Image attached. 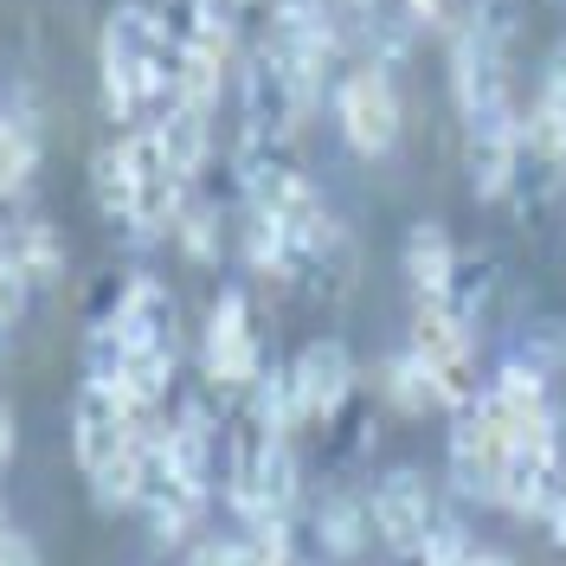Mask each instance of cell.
I'll return each mask as SVG.
<instances>
[{"label": "cell", "instance_id": "1", "mask_svg": "<svg viewBox=\"0 0 566 566\" xmlns=\"http://www.w3.org/2000/svg\"><path fill=\"white\" fill-rule=\"evenodd\" d=\"M180 45L161 0H116L97 27V91L116 129H136L175 104Z\"/></svg>", "mask_w": 566, "mask_h": 566}, {"label": "cell", "instance_id": "2", "mask_svg": "<svg viewBox=\"0 0 566 566\" xmlns=\"http://www.w3.org/2000/svg\"><path fill=\"white\" fill-rule=\"evenodd\" d=\"M283 290H303L316 303H342L360 283V245H354L348 219L310 187L296 207H283Z\"/></svg>", "mask_w": 566, "mask_h": 566}, {"label": "cell", "instance_id": "3", "mask_svg": "<svg viewBox=\"0 0 566 566\" xmlns=\"http://www.w3.org/2000/svg\"><path fill=\"white\" fill-rule=\"evenodd\" d=\"M328 116H335V136L348 155L360 161H387L399 136H406V97H399V77L374 59H348L342 77L328 84Z\"/></svg>", "mask_w": 566, "mask_h": 566}, {"label": "cell", "instance_id": "4", "mask_svg": "<svg viewBox=\"0 0 566 566\" xmlns=\"http://www.w3.org/2000/svg\"><path fill=\"white\" fill-rule=\"evenodd\" d=\"M406 348L419 354V367L431 374V387L444 399V412H458L470 399H483V360H476V328L463 316H451L444 303H412L406 322Z\"/></svg>", "mask_w": 566, "mask_h": 566}, {"label": "cell", "instance_id": "5", "mask_svg": "<svg viewBox=\"0 0 566 566\" xmlns=\"http://www.w3.org/2000/svg\"><path fill=\"white\" fill-rule=\"evenodd\" d=\"M264 367H271V354H264L258 316H251V296L239 290V283H226V290L212 296L207 322H200V374H207L212 392L239 399Z\"/></svg>", "mask_w": 566, "mask_h": 566}, {"label": "cell", "instance_id": "6", "mask_svg": "<svg viewBox=\"0 0 566 566\" xmlns=\"http://www.w3.org/2000/svg\"><path fill=\"white\" fill-rule=\"evenodd\" d=\"M226 104H232V142H296V129L310 123V109L290 91V77L251 39H245V52H239Z\"/></svg>", "mask_w": 566, "mask_h": 566}, {"label": "cell", "instance_id": "7", "mask_svg": "<svg viewBox=\"0 0 566 566\" xmlns=\"http://www.w3.org/2000/svg\"><path fill=\"white\" fill-rule=\"evenodd\" d=\"M515 451V431L495 419L483 399L451 412V451H444V483L463 502H495V476Z\"/></svg>", "mask_w": 566, "mask_h": 566}, {"label": "cell", "instance_id": "8", "mask_svg": "<svg viewBox=\"0 0 566 566\" xmlns=\"http://www.w3.org/2000/svg\"><path fill=\"white\" fill-rule=\"evenodd\" d=\"M367 515H374V534H380V554H419V541L444 515V502H438V483L419 463H392L367 490Z\"/></svg>", "mask_w": 566, "mask_h": 566}, {"label": "cell", "instance_id": "9", "mask_svg": "<svg viewBox=\"0 0 566 566\" xmlns=\"http://www.w3.org/2000/svg\"><path fill=\"white\" fill-rule=\"evenodd\" d=\"M283 374H290V392H296L303 424H316V431L335 419V412H348L354 392H360V367H354V348L342 342V335H316V342H303Z\"/></svg>", "mask_w": 566, "mask_h": 566}, {"label": "cell", "instance_id": "10", "mask_svg": "<svg viewBox=\"0 0 566 566\" xmlns=\"http://www.w3.org/2000/svg\"><path fill=\"white\" fill-rule=\"evenodd\" d=\"M316 180L296 161V142H232V193L245 212L296 207Z\"/></svg>", "mask_w": 566, "mask_h": 566}, {"label": "cell", "instance_id": "11", "mask_svg": "<svg viewBox=\"0 0 566 566\" xmlns=\"http://www.w3.org/2000/svg\"><path fill=\"white\" fill-rule=\"evenodd\" d=\"M560 495H566V444L560 438H522L502 463V476H495V509L541 522Z\"/></svg>", "mask_w": 566, "mask_h": 566}, {"label": "cell", "instance_id": "12", "mask_svg": "<svg viewBox=\"0 0 566 566\" xmlns=\"http://www.w3.org/2000/svg\"><path fill=\"white\" fill-rule=\"evenodd\" d=\"M303 541L310 554H322L328 566H367L380 554V534H374V515H367V495L354 490H328L310 502L303 515Z\"/></svg>", "mask_w": 566, "mask_h": 566}, {"label": "cell", "instance_id": "13", "mask_svg": "<svg viewBox=\"0 0 566 566\" xmlns=\"http://www.w3.org/2000/svg\"><path fill=\"white\" fill-rule=\"evenodd\" d=\"M502 207L515 212L528 232H541V219H547L554 207H566V155H560V148H541L534 136L515 142V161H509Z\"/></svg>", "mask_w": 566, "mask_h": 566}, {"label": "cell", "instance_id": "14", "mask_svg": "<svg viewBox=\"0 0 566 566\" xmlns=\"http://www.w3.org/2000/svg\"><path fill=\"white\" fill-rule=\"evenodd\" d=\"M212 123H219V116L187 109V104H168V109L148 116V129H155V142H161V155H168V168H175L180 187H200V180L219 168V136H212Z\"/></svg>", "mask_w": 566, "mask_h": 566}, {"label": "cell", "instance_id": "15", "mask_svg": "<svg viewBox=\"0 0 566 566\" xmlns=\"http://www.w3.org/2000/svg\"><path fill=\"white\" fill-rule=\"evenodd\" d=\"M406 290H412V303H444L451 296V277H458V239H451V226H438V219H412V232H406Z\"/></svg>", "mask_w": 566, "mask_h": 566}, {"label": "cell", "instance_id": "16", "mask_svg": "<svg viewBox=\"0 0 566 566\" xmlns=\"http://www.w3.org/2000/svg\"><path fill=\"white\" fill-rule=\"evenodd\" d=\"M175 387H180V342H142V348H129L123 380H116V392H123L129 406L161 412V406L175 399Z\"/></svg>", "mask_w": 566, "mask_h": 566}, {"label": "cell", "instance_id": "17", "mask_svg": "<svg viewBox=\"0 0 566 566\" xmlns=\"http://www.w3.org/2000/svg\"><path fill=\"white\" fill-rule=\"evenodd\" d=\"M168 239L180 245L187 264H219V258H226V207H219V193H212V175L180 200L175 232H168Z\"/></svg>", "mask_w": 566, "mask_h": 566}, {"label": "cell", "instance_id": "18", "mask_svg": "<svg viewBox=\"0 0 566 566\" xmlns=\"http://www.w3.org/2000/svg\"><path fill=\"white\" fill-rule=\"evenodd\" d=\"M91 200H97L109 232L129 239V219H136V175H129V148H123V136L97 142V155H91Z\"/></svg>", "mask_w": 566, "mask_h": 566}, {"label": "cell", "instance_id": "19", "mask_svg": "<svg viewBox=\"0 0 566 566\" xmlns=\"http://www.w3.org/2000/svg\"><path fill=\"white\" fill-rule=\"evenodd\" d=\"M380 412H399V419H431V412H444V399H438V387H431V374L419 367V354L399 348L380 360Z\"/></svg>", "mask_w": 566, "mask_h": 566}, {"label": "cell", "instance_id": "20", "mask_svg": "<svg viewBox=\"0 0 566 566\" xmlns=\"http://www.w3.org/2000/svg\"><path fill=\"white\" fill-rule=\"evenodd\" d=\"M495 296H502V271H495L490 251H463L458 258V277H451V296H444V310L463 316L470 328H483L495 310Z\"/></svg>", "mask_w": 566, "mask_h": 566}, {"label": "cell", "instance_id": "21", "mask_svg": "<svg viewBox=\"0 0 566 566\" xmlns=\"http://www.w3.org/2000/svg\"><path fill=\"white\" fill-rule=\"evenodd\" d=\"M39 175V129L0 109V200H20Z\"/></svg>", "mask_w": 566, "mask_h": 566}, {"label": "cell", "instance_id": "22", "mask_svg": "<svg viewBox=\"0 0 566 566\" xmlns=\"http://www.w3.org/2000/svg\"><path fill=\"white\" fill-rule=\"evenodd\" d=\"M528 13H534V0H470V7H463V20L483 39H495L502 52H515V45L528 39Z\"/></svg>", "mask_w": 566, "mask_h": 566}, {"label": "cell", "instance_id": "23", "mask_svg": "<svg viewBox=\"0 0 566 566\" xmlns=\"http://www.w3.org/2000/svg\"><path fill=\"white\" fill-rule=\"evenodd\" d=\"M470 554H476V534H470V522H463L458 509H444L431 522V534L419 541V566H463Z\"/></svg>", "mask_w": 566, "mask_h": 566}, {"label": "cell", "instance_id": "24", "mask_svg": "<svg viewBox=\"0 0 566 566\" xmlns=\"http://www.w3.org/2000/svg\"><path fill=\"white\" fill-rule=\"evenodd\" d=\"M399 7H406V20H412L419 33H438V27H451V20H458V7H451V0H399Z\"/></svg>", "mask_w": 566, "mask_h": 566}, {"label": "cell", "instance_id": "25", "mask_svg": "<svg viewBox=\"0 0 566 566\" xmlns=\"http://www.w3.org/2000/svg\"><path fill=\"white\" fill-rule=\"evenodd\" d=\"M0 566H39V541L27 528H7L0 534Z\"/></svg>", "mask_w": 566, "mask_h": 566}, {"label": "cell", "instance_id": "26", "mask_svg": "<svg viewBox=\"0 0 566 566\" xmlns=\"http://www.w3.org/2000/svg\"><path fill=\"white\" fill-rule=\"evenodd\" d=\"M13 444H20V424H13V406L0 399V470L13 463Z\"/></svg>", "mask_w": 566, "mask_h": 566}, {"label": "cell", "instance_id": "27", "mask_svg": "<svg viewBox=\"0 0 566 566\" xmlns=\"http://www.w3.org/2000/svg\"><path fill=\"white\" fill-rule=\"evenodd\" d=\"M541 528H547V541H554V547H566V495L547 509V515H541Z\"/></svg>", "mask_w": 566, "mask_h": 566}, {"label": "cell", "instance_id": "28", "mask_svg": "<svg viewBox=\"0 0 566 566\" xmlns=\"http://www.w3.org/2000/svg\"><path fill=\"white\" fill-rule=\"evenodd\" d=\"M463 566H515V560H509L502 547H483V541H476V554H470V560H463Z\"/></svg>", "mask_w": 566, "mask_h": 566}, {"label": "cell", "instance_id": "29", "mask_svg": "<svg viewBox=\"0 0 566 566\" xmlns=\"http://www.w3.org/2000/svg\"><path fill=\"white\" fill-rule=\"evenodd\" d=\"M0 534H7V502H0Z\"/></svg>", "mask_w": 566, "mask_h": 566}, {"label": "cell", "instance_id": "30", "mask_svg": "<svg viewBox=\"0 0 566 566\" xmlns=\"http://www.w3.org/2000/svg\"><path fill=\"white\" fill-rule=\"evenodd\" d=\"M547 7H560V13H566V0H547Z\"/></svg>", "mask_w": 566, "mask_h": 566}]
</instances>
